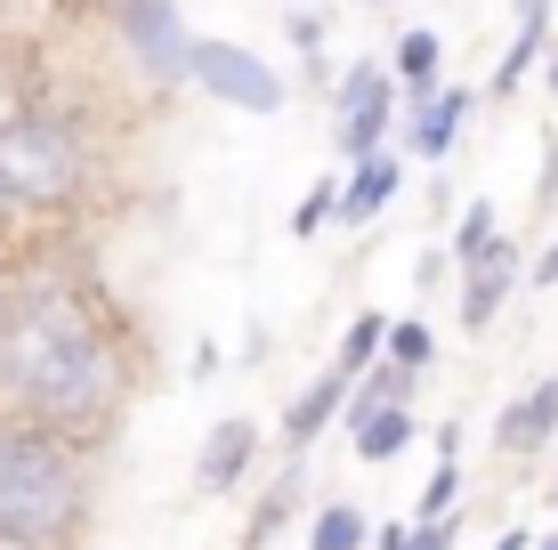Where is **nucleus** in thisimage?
<instances>
[{"instance_id": "33", "label": "nucleus", "mask_w": 558, "mask_h": 550, "mask_svg": "<svg viewBox=\"0 0 558 550\" xmlns=\"http://www.w3.org/2000/svg\"><path fill=\"white\" fill-rule=\"evenodd\" d=\"M534 550H558V518L543 526V535H534Z\"/></svg>"}, {"instance_id": "23", "label": "nucleus", "mask_w": 558, "mask_h": 550, "mask_svg": "<svg viewBox=\"0 0 558 550\" xmlns=\"http://www.w3.org/2000/svg\"><path fill=\"white\" fill-rule=\"evenodd\" d=\"M413 389H421V372L389 365V356H380V365H373V372L356 381V396H364V405H413Z\"/></svg>"}, {"instance_id": "26", "label": "nucleus", "mask_w": 558, "mask_h": 550, "mask_svg": "<svg viewBox=\"0 0 558 550\" xmlns=\"http://www.w3.org/2000/svg\"><path fill=\"white\" fill-rule=\"evenodd\" d=\"M534 203H543V211H558V130L543 138V179H534Z\"/></svg>"}, {"instance_id": "18", "label": "nucleus", "mask_w": 558, "mask_h": 550, "mask_svg": "<svg viewBox=\"0 0 558 550\" xmlns=\"http://www.w3.org/2000/svg\"><path fill=\"white\" fill-rule=\"evenodd\" d=\"M380 349H389V316H380V308H356L349 325H340V340H332V372L364 381V372L380 365Z\"/></svg>"}, {"instance_id": "28", "label": "nucleus", "mask_w": 558, "mask_h": 550, "mask_svg": "<svg viewBox=\"0 0 558 550\" xmlns=\"http://www.w3.org/2000/svg\"><path fill=\"white\" fill-rule=\"evenodd\" d=\"M526 283H534V292H550V283H558V235H550L543 252L526 259Z\"/></svg>"}, {"instance_id": "2", "label": "nucleus", "mask_w": 558, "mask_h": 550, "mask_svg": "<svg viewBox=\"0 0 558 550\" xmlns=\"http://www.w3.org/2000/svg\"><path fill=\"white\" fill-rule=\"evenodd\" d=\"M98 518V453L0 405V535L73 550Z\"/></svg>"}, {"instance_id": "36", "label": "nucleus", "mask_w": 558, "mask_h": 550, "mask_svg": "<svg viewBox=\"0 0 558 550\" xmlns=\"http://www.w3.org/2000/svg\"><path fill=\"white\" fill-rule=\"evenodd\" d=\"M283 9H307V0H283Z\"/></svg>"}, {"instance_id": "19", "label": "nucleus", "mask_w": 558, "mask_h": 550, "mask_svg": "<svg viewBox=\"0 0 558 550\" xmlns=\"http://www.w3.org/2000/svg\"><path fill=\"white\" fill-rule=\"evenodd\" d=\"M502 235H510V227H502V211H494L486 195H477V203H461V219L446 227V259H453V276L470 268L477 252H494V243H502Z\"/></svg>"}, {"instance_id": "32", "label": "nucleus", "mask_w": 558, "mask_h": 550, "mask_svg": "<svg viewBox=\"0 0 558 550\" xmlns=\"http://www.w3.org/2000/svg\"><path fill=\"white\" fill-rule=\"evenodd\" d=\"M543 89L558 98V41H550V57H543Z\"/></svg>"}, {"instance_id": "6", "label": "nucleus", "mask_w": 558, "mask_h": 550, "mask_svg": "<svg viewBox=\"0 0 558 550\" xmlns=\"http://www.w3.org/2000/svg\"><path fill=\"white\" fill-rule=\"evenodd\" d=\"M453 283H461V292H453V325L470 340H486L494 325H502V308L526 292V252H518V235H502L494 252H477Z\"/></svg>"}, {"instance_id": "11", "label": "nucleus", "mask_w": 558, "mask_h": 550, "mask_svg": "<svg viewBox=\"0 0 558 550\" xmlns=\"http://www.w3.org/2000/svg\"><path fill=\"white\" fill-rule=\"evenodd\" d=\"M349 389H356V381H349V372H332V365H324L307 389H292V405H283V421H276L283 462H307V453H316V438L349 413Z\"/></svg>"}, {"instance_id": "4", "label": "nucleus", "mask_w": 558, "mask_h": 550, "mask_svg": "<svg viewBox=\"0 0 558 550\" xmlns=\"http://www.w3.org/2000/svg\"><path fill=\"white\" fill-rule=\"evenodd\" d=\"M186 89H203V98L227 106V113H283L292 106L283 65H267L252 41H227V33H195V49H186Z\"/></svg>"}, {"instance_id": "1", "label": "nucleus", "mask_w": 558, "mask_h": 550, "mask_svg": "<svg viewBox=\"0 0 558 550\" xmlns=\"http://www.w3.org/2000/svg\"><path fill=\"white\" fill-rule=\"evenodd\" d=\"M138 365H130L122 316L89 276H16L9 325H0V405L57 438L98 453L130 413Z\"/></svg>"}, {"instance_id": "22", "label": "nucleus", "mask_w": 558, "mask_h": 550, "mask_svg": "<svg viewBox=\"0 0 558 550\" xmlns=\"http://www.w3.org/2000/svg\"><path fill=\"white\" fill-rule=\"evenodd\" d=\"M324 227H340V179H316V186L292 203V235H300V243H316Z\"/></svg>"}, {"instance_id": "12", "label": "nucleus", "mask_w": 558, "mask_h": 550, "mask_svg": "<svg viewBox=\"0 0 558 550\" xmlns=\"http://www.w3.org/2000/svg\"><path fill=\"white\" fill-rule=\"evenodd\" d=\"M340 429H349V453L364 469H389V462H405L413 438H421V421H413V405H364V396L349 389V413H340Z\"/></svg>"}, {"instance_id": "31", "label": "nucleus", "mask_w": 558, "mask_h": 550, "mask_svg": "<svg viewBox=\"0 0 558 550\" xmlns=\"http://www.w3.org/2000/svg\"><path fill=\"white\" fill-rule=\"evenodd\" d=\"M486 550H534V526H502V535H494Z\"/></svg>"}, {"instance_id": "16", "label": "nucleus", "mask_w": 558, "mask_h": 550, "mask_svg": "<svg viewBox=\"0 0 558 550\" xmlns=\"http://www.w3.org/2000/svg\"><path fill=\"white\" fill-rule=\"evenodd\" d=\"M300 494H307V462H283L276 478H267V494L252 502V518H243V542L235 550H267L283 535V518H300Z\"/></svg>"}, {"instance_id": "8", "label": "nucleus", "mask_w": 558, "mask_h": 550, "mask_svg": "<svg viewBox=\"0 0 558 550\" xmlns=\"http://www.w3.org/2000/svg\"><path fill=\"white\" fill-rule=\"evenodd\" d=\"M470 113H477V89H470V82H446V89H429V98H405V130H397V155H413V162H437V170H446V155L461 146V130H470Z\"/></svg>"}, {"instance_id": "13", "label": "nucleus", "mask_w": 558, "mask_h": 550, "mask_svg": "<svg viewBox=\"0 0 558 550\" xmlns=\"http://www.w3.org/2000/svg\"><path fill=\"white\" fill-rule=\"evenodd\" d=\"M397 130H405V89H397V82H380L364 106L340 113L332 146H340V162H373V155H389V146H397Z\"/></svg>"}, {"instance_id": "15", "label": "nucleus", "mask_w": 558, "mask_h": 550, "mask_svg": "<svg viewBox=\"0 0 558 550\" xmlns=\"http://www.w3.org/2000/svg\"><path fill=\"white\" fill-rule=\"evenodd\" d=\"M389 82L405 89V98H429V89H446L453 73H446V33L437 25H405L389 41Z\"/></svg>"}, {"instance_id": "5", "label": "nucleus", "mask_w": 558, "mask_h": 550, "mask_svg": "<svg viewBox=\"0 0 558 550\" xmlns=\"http://www.w3.org/2000/svg\"><path fill=\"white\" fill-rule=\"evenodd\" d=\"M106 25L122 57L154 82H186V49H195V25H186L179 0H106Z\"/></svg>"}, {"instance_id": "29", "label": "nucleus", "mask_w": 558, "mask_h": 550, "mask_svg": "<svg viewBox=\"0 0 558 550\" xmlns=\"http://www.w3.org/2000/svg\"><path fill=\"white\" fill-rule=\"evenodd\" d=\"M413 542V518H373V550H405Z\"/></svg>"}, {"instance_id": "3", "label": "nucleus", "mask_w": 558, "mask_h": 550, "mask_svg": "<svg viewBox=\"0 0 558 550\" xmlns=\"http://www.w3.org/2000/svg\"><path fill=\"white\" fill-rule=\"evenodd\" d=\"M89 195V138L57 106H16L0 122V211L65 219Z\"/></svg>"}, {"instance_id": "9", "label": "nucleus", "mask_w": 558, "mask_h": 550, "mask_svg": "<svg viewBox=\"0 0 558 550\" xmlns=\"http://www.w3.org/2000/svg\"><path fill=\"white\" fill-rule=\"evenodd\" d=\"M558 41V0H510V49L486 73V98H518V89L543 73V57Z\"/></svg>"}, {"instance_id": "34", "label": "nucleus", "mask_w": 558, "mask_h": 550, "mask_svg": "<svg viewBox=\"0 0 558 550\" xmlns=\"http://www.w3.org/2000/svg\"><path fill=\"white\" fill-rule=\"evenodd\" d=\"M0 550H41V542H25V535H0Z\"/></svg>"}, {"instance_id": "17", "label": "nucleus", "mask_w": 558, "mask_h": 550, "mask_svg": "<svg viewBox=\"0 0 558 550\" xmlns=\"http://www.w3.org/2000/svg\"><path fill=\"white\" fill-rule=\"evenodd\" d=\"M300 542L307 550H373V510L364 502H316Z\"/></svg>"}, {"instance_id": "25", "label": "nucleus", "mask_w": 558, "mask_h": 550, "mask_svg": "<svg viewBox=\"0 0 558 550\" xmlns=\"http://www.w3.org/2000/svg\"><path fill=\"white\" fill-rule=\"evenodd\" d=\"M453 535H461V518H413V542L405 550H453Z\"/></svg>"}, {"instance_id": "10", "label": "nucleus", "mask_w": 558, "mask_h": 550, "mask_svg": "<svg viewBox=\"0 0 558 550\" xmlns=\"http://www.w3.org/2000/svg\"><path fill=\"white\" fill-rule=\"evenodd\" d=\"M550 445H558V372L526 381L494 413V453H502V462H534V453H550Z\"/></svg>"}, {"instance_id": "27", "label": "nucleus", "mask_w": 558, "mask_h": 550, "mask_svg": "<svg viewBox=\"0 0 558 550\" xmlns=\"http://www.w3.org/2000/svg\"><path fill=\"white\" fill-rule=\"evenodd\" d=\"M446 276H453V259H446V252H421V259H413V292H437Z\"/></svg>"}, {"instance_id": "35", "label": "nucleus", "mask_w": 558, "mask_h": 550, "mask_svg": "<svg viewBox=\"0 0 558 550\" xmlns=\"http://www.w3.org/2000/svg\"><path fill=\"white\" fill-rule=\"evenodd\" d=\"M349 9H389V0H349Z\"/></svg>"}, {"instance_id": "7", "label": "nucleus", "mask_w": 558, "mask_h": 550, "mask_svg": "<svg viewBox=\"0 0 558 550\" xmlns=\"http://www.w3.org/2000/svg\"><path fill=\"white\" fill-rule=\"evenodd\" d=\"M259 462H267V429L252 421V413H227V421H210V429H203L186 486H195L203 502H227V494H243V486H252V469H259Z\"/></svg>"}, {"instance_id": "20", "label": "nucleus", "mask_w": 558, "mask_h": 550, "mask_svg": "<svg viewBox=\"0 0 558 550\" xmlns=\"http://www.w3.org/2000/svg\"><path fill=\"white\" fill-rule=\"evenodd\" d=\"M389 365H405V372H429L437 365V325L429 316H389Z\"/></svg>"}, {"instance_id": "24", "label": "nucleus", "mask_w": 558, "mask_h": 550, "mask_svg": "<svg viewBox=\"0 0 558 550\" xmlns=\"http://www.w3.org/2000/svg\"><path fill=\"white\" fill-rule=\"evenodd\" d=\"M283 41L300 57H324V9H283Z\"/></svg>"}, {"instance_id": "14", "label": "nucleus", "mask_w": 558, "mask_h": 550, "mask_svg": "<svg viewBox=\"0 0 558 550\" xmlns=\"http://www.w3.org/2000/svg\"><path fill=\"white\" fill-rule=\"evenodd\" d=\"M405 195V155H373V162H349V179H340V227H373L389 219V203Z\"/></svg>"}, {"instance_id": "30", "label": "nucleus", "mask_w": 558, "mask_h": 550, "mask_svg": "<svg viewBox=\"0 0 558 550\" xmlns=\"http://www.w3.org/2000/svg\"><path fill=\"white\" fill-rule=\"evenodd\" d=\"M9 300H16V268H9V243H0V325H9Z\"/></svg>"}, {"instance_id": "21", "label": "nucleus", "mask_w": 558, "mask_h": 550, "mask_svg": "<svg viewBox=\"0 0 558 550\" xmlns=\"http://www.w3.org/2000/svg\"><path fill=\"white\" fill-rule=\"evenodd\" d=\"M461 453H446V462L429 469V486H421V502H413V518H461Z\"/></svg>"}]
</instances>
